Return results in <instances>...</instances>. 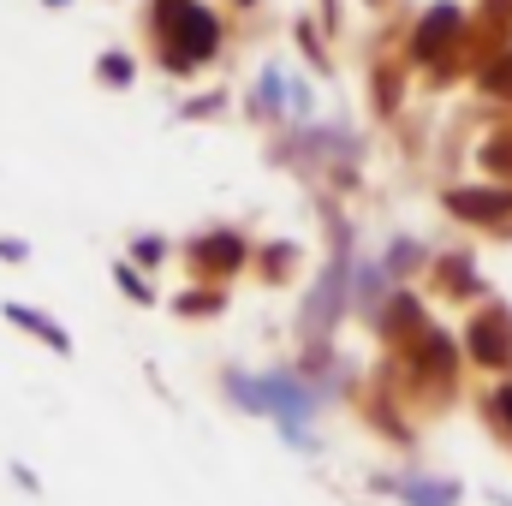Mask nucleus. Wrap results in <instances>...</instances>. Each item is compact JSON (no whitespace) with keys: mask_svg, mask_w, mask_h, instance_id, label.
Segmentation results:
<instances>
[{"mask_svg":"<svg viewBox=\"0 0 512 506\" xmlns=\"http://www.w3.org/2000/svg\"><path fill=\"white\" fill-rule=\"evenodd\" d=\"M185 24H191V30H179V36L167 42V66H203V54L215 48V18H209V12L185 6Z\"/></svg>","mask_w":512,"mask_h":506,"instance_id":"nucleus-1","label":"nucleus"},{"mask_svg":"<svg viewBox=\"0 0 512 506\" xmlns=\"http://www.w3.org/2000/svg\"><path fill=\"white\" fill-rule=\"evenodd\" d=\"M12 322H24V328H36V334H42V340H48L54 352H72V340H66V328H54L48 316H30V310H12Z\"/></svg>","mask_w":512,"mask_h":506,"instance_id":"nucleus-2","label":"nucleus"}]
</instances>
